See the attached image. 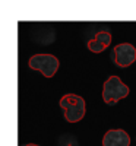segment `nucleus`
Masks as SVG:
<instances>
[{
	"instance_id": "obj_1",
	"label": "nucleus",
	"mask_w": 136,
	"mask_h": 146,
	"mask_svg": "<svg viewBox=\"0 0 136 146\" xmlns=\"http://www.w3.org/2000/svg\"><path fill=\"white\" fill-rule=\"evenodd\" d=\"M60 107L65 111V118L69 123H78L85 115V100L76 94H66L60 98Z\"/></svg>"
},
{
	"instance_id": "obj_3",
	"label": "nucleus",
	"mask_w": 136,
	"mask_h": 146,
	"mask_svg": "<svg viewBox=\"0 0 136 146\" xmlns=\"http://www.w3.org/2000/svg\"><path fill=\"white\" fill-rule=\"evenodd\" d=\"M28 66L32 70L41 72L45 78H53L59 70V58L53 54H35L29 58Z\"/></svg>"
},
{
	"instance_id": "obj_2",
	"label": "nucleus",
	"mask_w": 136,
	"mask_h": 146,
	"mask_svg": "<svg viewBox=\"0 0 136 146\" xmlns=\"http://www.w3.org/2000/svg\"><path fill=\"white\" fill-rule=\"evenodd\" d=\"M129 92V86L123 83L119 76H110L103 88V100L108 105H116L120 100L126 98Z\"/></svg>"
},
{
	"instance_id": "obj_6",
	"label": "nucleus",
	"mask_w": 136,
	"mask_h": 146,
	"mask_svg": "<svg viewBox=\"0 0 136 146\" xmlns=\"http://www.w3.org/2000/svg\"><path fill=\"white\" fill-rule=\"evenodd\" d=\"M105 48H107V47H105L103 42H100L97 38H92V40L88 41V50L92 51V53H103Z\"/></svg>"
},
{
	"instance_id": "obj_5",
	"label": "nucleus",
	"mask_w": 136,
	"mask_h": 146,
	"mask_svg": "<svg viewBox=\"0 0 136 146\" xmlns=\"http://www.w3.org/2000/svg\"><path fill=\"white\" fill-rule=\"evenodd\" d=\"M103 146H130V136L121 129H111L103 137Z\"/></svg>"
},
{
	"instance_id": "obj_8",
	"label": "nucleus",
	"mask_w": 136,
	"mask_h": 146,
	"mask_svg": "<svg viewBox=\"0 0 136 146\" xmlns=\"http://www.w3.org/2000/svg\"><path fill=\"white\" fill-rule=\"evenodd\" d=\"M25 146H40V145H35V143H28V145H25Z\"/></svg>"
},
{
	"instance_id": "obj_7",
	"label": "nucleus",
	"mask_w": 136,
	"mask_h": 146,
	"mask_svg": "<svg viewBox=\"0 0 136 146\" xmlns=\"http://www.w3.org/2000/svg\"><path fill=\"white\" fill-rule=\"evenodd\" d=\"M95 38L100 41V42H103L105 47H108L111 44V34L107 32V31H100V32L95 35Z\"/></svg>"
},
{
	"instance_id": "obj_4",
	"label": "nucleus",
	"mask_w": 136,
	"mask_h": 146,
	"mask_svg": "<svg viewBox=\"0 0 136 146\" xmlns=\"http://www.w3.org/2000/svg\"><path fill=\"white\" fill-rule=\"evenodd\" d=\"M136 60V48L129 44L123 42L114 47V62L120 67H129L130 64L135 63Z\"/></svg>"
}]
</instances>
